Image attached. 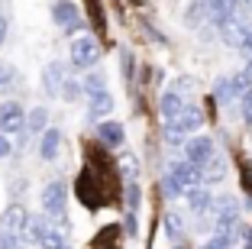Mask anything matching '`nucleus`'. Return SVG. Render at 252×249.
Wrapping results in <instances>:
<instances>
[{
	"label": "nucleus",
	"instance_id": "obj_1",
	"mask_svg": "<svg viewBox=\"0 0 252 249\" xmlns=\"http://www.w3.org/2000/svg\"><path fill=\"white\" fill-rule=\"evenodd\" d=\"M100 62V45H97L94 36H78L71 42V65L81 68V71H91V68Z\"/></svg>",
	"mask_w": 252,
	"mask_h": 249
},
{
	"label": "nucleus",
	"instance_id": "obj_2",
	"mask_svg": "<svg viewBox=\"0 0 252 249\" xmlns=\"http://www.w3.org/2000/svg\"><path fill=\"white\" fill-rule=\"evenodd\" d=\"M42 211L49 220H65V201H68V188L65 181H49L42 188Z\"/></svg>",
	"mask_w": 252,
	"mask_h": 249
},
{
	"label": "nucleus",
	"instance_id": "obj_3",
	"mask_svg": "<svg viewBox=\"0 0 252 249\" xmlns=\"http://www.w3.org/2000/svg\"><path fill=\"white\" fill-rule=\"evenodd\" d=\"M214 211H217V227L223 230H236L239 227V201L233 198V194H220V198L214 201Z\"/></svg>",
	"mask_w": 252,
	"mask_h": 249
},
{
	"label": "nucleus",
	"instance_id": "obj_4",
	"mask_svg": "<svg viewBox=\"0 0 252 249\" xmlns=\"http://www.w3.org/2000/svg\"><path fill=\"white\" fill-rule=\"evenodd\" d=\"M23 120H26L23 104H16V101L0 104V133H3V136H16V133L23 130Z\"/></svg>",
	"mask_w": 252,
	"mask_h": 249
},
{
	"label": "nucleus",
	"instance_id": "obj_5",
	"mask_svg": "<svg viewBox=\"0 0 252 249\" xmlns=\"http://www.w3.org/2000/svg\"><path fill=\"white\" fill-rule=\"evenodd\" d=\"M52 20L59 23L65 33H78L84 26L81 13H78V7H74L71 0H55V3H52Z\"/></svg>",
	"mask_w": 252,
	"mask_h": 249
},
{
	"label": "nucleus",
	"instance_id": "obj_6",
	"mask_svg": "<svg viewBox=\"0 0 252 249\" xmlns=\"http://www.w3.org/2000/svg\"><path fill=\"white\" fill-rule=\"evenodd\" d=\"M185 152H188V162H191V165L204 169V165L210 162V155L217 152V142L210 140V136H194V140L185 142Z\"/></svg>",
	"mask_w": 252,
	"mask_h": 249
},
{
	"label": "nucleus",
	"instance_id": "obj_7",
	"mask_svg": "<svg viewBox=\"0 0 252 249\" xmlns=\"http://www.w3.org/2000/svg\"><path fill=\"white\" fill-rule=\"evenodd\" d=\"M45 126H49V110L45 107H32L30 113H26V120H23V130L16 133V136H20V146H26L32 136H39Z\"/></svg>",
	"mask_w": 252,
	"mask_h": 249
},
{
	"label": "nucleus",
	"instance_id": "obj_8",
	"mask_svg": "<svg viewBox=\"0 0 252 249\" xmlns=\"http://www.w3.org/2000/svg\"><path fill=\"white\" fill-rule=\"evenodd\" d=\"M200 123H204V113H200V107H194V104H185L181 107V113L175 117V123H168V130L181 133V136H188V133L200 130Z\"/></svg>",
	"mask_w": 252,
	"mask_h": 249
},
{
	"label": "nucleus",
	"instance_id": "obj_9",
	"mask_svg": "<svg viewBox=\"0 0 252 249\" xmlns=\"http://www.w3.org/2000/svg\"><path fill=\"white\" fill-rule=\"evenodd\" d=\"M26 220H30V211H26L20 201H13L7 211L0 213V230H10V233L23 236V230H26Z\"/></svg>",
	"mask_w": 252,
	"mask_h": 249
},
{
	"label": "nucleus",
	"instance_id": "obj_10",
	"mask_svg": "<svg viewBox=\"0 0 252 249\" xmlns=\"http://www.w3.org/2000/svg\"><path fill=\"white\" fill-rule=\"evenodd\" d=\"M68 78V68L65 62H49V65L42 68V91L49 97H59V88H62V81Z\"/></svg>",
	"mask_w": 252,
	"mask_h": 249
},
{
	"label": "nucleus",
	"instance_id": "obj_11",
	"mask_svg": "<svg viewBox=\"0 0 252 249\" xmlns=\"http://www.w3.org/2000/svg\"><path fill=\"white\" fill-rule=\"evenodd\" d=\"M42 140H39V159L42 162H55L59 159V149H62V130H42L39 133Z\"/></svg>",
	"mask_w": 252,
	"mask_h": 249
},
{
	"label": "nucleus",
	"instance_id": "obj_12",
	"mask_svg": "<svg viewBox=\"0 0 252 249\" xmlns=\"http://www.w3.org/2000/svg\"><path fill=\"white\" fill-rule=\"evenodd\" d=\"M49 230H52V220L49 217H30L26 220V230H23V243H36V246H42L45 236H49Z\"/></svg>",
	"mask_w": 252,
	"mask_h": 249
},
{
	"label": "nucleus",
	"instance_id": "obj_13",
	"mask_svg": "<svg viewBox=\"0 0 252 249\" xmlns=\"http://www.w3.org/2000/svg\"><path fill=\"white\" fill-rule=\"evenodd\" d=\"M97 140L104 142V146H110V149H120L123 140H126L123 123H117V120H104V123L97 126Z\"/></svg>",
	"mask_w": 252,
	"mask_h": 249
},
{
	"label": "nucleus",
	"instance_id": "obj_14",
	"mask_svg": "<svg viewBox=\"0 0 252 249\" xmlns=\"http://www.w3.org/2000/svg\"><path fill=\"white\" fill-rule=\"evenodd\" d=\"M171 175H175V178L181 181V188H185V191L197 188V184L204 181L200 169H197V165H191V162H175V165H171Z\"/></svg>",
	"mask_w": 252,
	"mask_h": 249
},
{
	"label": "nucleus",
	"instance_id": "obj_15",
	"mask_svg": "<svg viewBox=\"0 0 252 249\" xmlns=\"http://www.w3.org/2000/svg\"><path fill=\"white\" fill-rule=\"evenodd\" d=\"M200 3H204V16H210L217 26L236 13V0H200Z\"/></svg>",
	"mask_w": 252,
	"mask_h": 249
},
{
	"label": "nucleus",
	"instance_id": "obj_16",
	"mask_svg": "<svg viewBox=\"0 0 252 249\" xmlns=\"http://www.w3.org/2000/svg\"><path fill=\"white\" fill-rule=\"evenodd\" d=\"M181 107H185V97H181V91H165L162 101H158V113H162L165 123H175V117L181 113Z\"/></svg>",
	"mask_w": 252,
	"mask_h": 249
},
{
	"label": "nucleus",
	"instance_id": "obj_17",
	"mask_svg": "<svg viewBox=\"0 0 252 249\" xmlns=\"http://www.w3.org/2000/svg\"><path fill=\"white\" fill-rule=\"evenodd\" d=\"M188 207H191L194 213H197V217H207L210 211H214V194H210L207 188H191L188 191Z\"/></svg>",
	"mask_w": 252,
	"mask_h": 249
},
{
	"label": "nucleus",
	"instance_id": "obj_18",
	"mask_svg": "<svg viewBox=\"0 0 252 249\" xmlns=\"http://www.w3.org/2000/svg\"><path fill=\"white\" fill-rule=\"evenodd\" d=\"M110 110H113V97L107 94V91H97V94H91V101H88V120H91V123L104 120Z\"/></svg>",
	"mask_w": 252,
	"mask_h": 249
},
{
	"label": "nucleus",
	"instance_id": "obj_19",
	"mask_svg": "<svg viewBox=\"0 0 252 249\" xmlns=\"http://www.w3.org/2000/svg\"><path fill=\"white\" fill-rule=\"evenodd\" d=\"M246 30H249V26H246V23L239 20L236 13H233L230 20H223V23H220V39H223V42H226V45H233V49H236V45H239V39H243V33H246Z\"/></svg>",
	"mask_w": 252,
	"mask_h": 249
},
{
	"label": "nucleus",
	"instance_id": "obj_20",
	"mask_svg": "<svg viewBox=\"0 0 252 249\" xmlns=\"http://www.w3.org/2000/svg\"><path fill=\"white\" fill-rule=\"evenodd\" d=\"M16 84H20V71L10 62H0V94H10Z\"/></svg>",
	"mask_w": 252,
	"mask_h": 249
},
{
	"label": "nucleus",
	"instance_id": "obj_21",
	"mask_svg": "<svg viewBox=\"0 0 252 249\" xmlns=\"http://www.w3.org/2000/svg\"><path fill=\"white\" fill-rule=\"evenodd\" d=\"M165 233H168V240H185V220H181V213H175V211L165 213Z\"/></svg>",
	"mask_w": 252,
	"mask_h": 249
},
{
	"label": "nucleus",
	"instance_id": "obj_22",
	"mask_svg": "<svg viewBox=\"0 0 252 249\" xmlns=\"http://www.w3.org/2000/svg\"><path fill=\"white\" fill-rule=\"evenodd\" d=\"M233 236H236V230H223V227H217V233L210 236L207 249H230V246H233Z\"/></svg>",
	"mask_w": 252,
	"mask_h": 249
},
{
	"label": "nucleus",
	"instance_id": "obj_23",
	"mask_svg": "<svg viewBox=\"0 0 252 249\" xmlns=\"http://www.w3.org/2000/svg\"><path fill=\"white\" fill-rule=\"evenodd\" d=\"M81 91H84V94H97V91H107V78H104V74H100V71H94V74H88V78H84L81 81Z\"/></svg>",
	"mask_w": 252,
	"mask_h": 249
},
{
	"label": "nucleus",
	"instance_id": "obj_24",
	"mask_svg": "<svg viewBox=\"0 0 252 249\" xmlns=\"http://www.w3.org/2000/svg\"><path fill=\"white\" fill-rule=\"evenodd\" d=\"M214 97L220 104H233V101H236V94H233V81L230 78H220V81H217V88H214Z\"/></svg>",
	"mask_w": 252,
	"mask_h": 249
},
{
	"label": "nucleus",
	"instance_id": "obj_25",
	"mask_svg": "<svg viewBox=\"0 0 252 249\" xmlns=\"http://www.w3.org/2000/svg\"><path fill=\"white\" fill-rule=\"evenodd\" d=\"M84 91H81V81H74V78H65L62 81V88H59V97H65V101H78Z\"/></svg>",
	"mask_w": 252,
	"mask_h": 249
},
{
	"label": "nucleus",
	"instance_id": "obj_26",
	"mask_svg": "<svg viewBox=\"0 0 252 249\" xmlns=\"http://www.w3.org/2000/svg\"><path fill=\"white\" fill-rule=\"evenodd\" d=\"M162 191L168 194V198H181V194H185V188H181V181H178L175 175H171V172L165 175V181H162Z\"/></svg>",
	"mask_w": 252,
	"mask_h": 249
},
{
	"label": "nucleus",
	"instance_id": "obj_27",
	"mask_svg": "<svg viewBox=\"0 0 252 249\" xmlns=\"http://www.w3.org/2000/svg\"><path fill=\"white\" fill-rule=\"evenodd\" d=\"M0 249H26V246H23V236L10 233V230H0Z\"/></svg>",
	"mask_w": 252,
	"mask_h": 249
},
{
	"label": "nucleus",
	"instance_id": "obj_28",
	"mask_svg": "<svg viewBox=\"0 0 252 249\" xmlns=\"http://www.w3.org/2000/svg\"><path fill=\"white\" fill-rule=\"evenodd\" d=\"M200 20H204V3H200V0H194L191 7H188V13H185V23H188V26H197Z\"/></svg>",
	"mask_w": 252,
	"mask_h": 249
},
{
	"label": "nucleus",
	"instance_id": "obj_29",
	"mask_svg": "<svg viewBox=\"0 0 252 249\" xmlns=\"http://www.w3.org/2000/svg\"><path fill=\"white\" fill-rule=\"evenodd\" d=\"M239 107H243V120L252 123V91H246V94L239 97Z\"/></svg>",
	"mask_w": 252,
	"mask_h": 249
},
{
	"label": "nucleus",
	"instance_id": "obj_30",
	"mask_svg": "<svg viewBox=\"0 0 252 249\" xmlns=\"http://www.w3.org/2000/svg\"><path fill=\"white\" fill-rule=\"evenodd\" d=\"M236 49H239V52H246V55H252V30H246V33H243V39H239Z\"/></svg>",
	"mask_w": 252,
	"mask_h": 249
},
{
	"label": "nucleus",
	"instance_id": "obj_31",
	"mask_svg": "<svg viewBox=\"0 0 252 249\" xmlns=\"http://www.w3.org/2000/svg\"><path fill=\"white\" fill-rule=\"evenodd\" d=\"M10 152H13V142H10V136H3V133H0V159H7Z\"/></svg>",
	"mask_w": 252,
	"mask_h": 249
},
{
	"label": "nucleus",
	"instance_id": "obj_32",
	"mask_svg": "<svg viewBox=\"0 0 252 249\" xmlns=\"http://www.w3.org/2000/svg\"><path fill=\"white\" fill-rule=\"evenodd\" d=\"M123 175H129V178L136 175V159H129V155L123 159Z\"/></svg>",
	"mask_w": 252,
	"mask_h": 249
},
{
	"label": "nucleus",
	"instance_id": "obj_33",
	"mask_svg": "<svg viewBox=\"0 0 252 249\" xmlns=\"http://www.w3.org/2000/svg\"><path fill=\"white\" fill-rule=\"evenodd\" d=\"M23 188H26V181H23V178L10 181V194H13V198H20V194H23Z\"/></svg>",
	"mask_w": 252,
	"mask_h": 249
},
{
	"label": "nucleus",
	"instance_id": "obj_34",
	"mask_svg": "<svg viewBox=\"0 0 252 249\" xmlns=\"http://www.w3.org/2000/svg\"><path fill=\"white\" fill-rule=\"evenodd\" d=\"M7 30H10V23H7V16L0 13V45L7 42Z\"/></svg>",
	"mask_w": 252,
	"mask_h": 249
},
{
	"label": "nucleus",
	"instance_id": "obj_35",
	"mask_svg": "<svg viewBox=\"0 0 252 249\" xmlns=\"http://www.w3.org/2000/svg\"><path fill=\"white\" fill-rule=\"evenodd\" d=\"M191 88H194L191 78H178V91H191Z\"/></svg>",
	"mask_w": 252,
	"mask_h": 249
},
{
	"label": "nucleus",
	"instance_id": "obj_36",
	"mask_svg": "<svg viewBox=\"0 0 252 249\" xmlns=\"http://www.w3.org/2000/svg\"><path fill=\"white\" fill-rule=\"evenodd\" d=\"M246 74H249V78H252V55H249V59H246Z\"/></svg>",
	"mask_w": 252,
	"mask_h": 249
},
{
	"label": "nucleus",
	"instance_id": "obj_37",
	"mask_svg": "<svg viewBox=\"0 0 252 249\" xmlns=\"http://www.w3.org/2000/svg\"><path fill=\"white\" fill-rule=\"evenodd\" d=\"M55 249H71V246H68V243H59V246H55Z\"/></svg>",
	"mask_w": 252,
	"mask_h": 249
},
{
	"label": "nucleus",
	"instance_id": "obj_38",
	"mask_svg": "<svg viewBox=\"0 0 252 249\" xmlns=\"http://www.w3.org/2000/svg\"><path fill=\"white\" fill-rule=\"evenodd\" d=\"M175 249H185V246H175Z\"/></svg>",
	"mask_w": 252,
	"mask_h": 249
}]
</instances>
